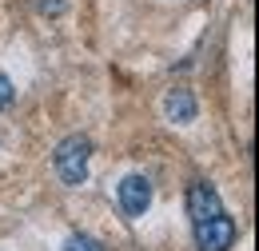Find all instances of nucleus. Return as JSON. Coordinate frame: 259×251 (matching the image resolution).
<instances>
[{
	"label": "nucleus",
	"instance_id": "obj_3",
	"mask_svg": "<svg viewBox=\"0 0 259 251\" xmlns=\"http://www.w3.org/2000/svg\"><path fill=\"white\" fill-rule=\"evenodd\" d=\"M116 199H120V212H124L128 220H140V216L152 207V180H148V176H124Z\"/></svg>",
	"mask_w": 259,
	"mask_h": 251
},
{
	"label": "nucleus",
	"instance_id": "obj_5",
	"mask_svg": "<svg viewBox=\"0 0 259 251\" xmlns=\"http://www.w3.org/2000/svg\"><path fill=\"white\" fill-rule=\"evenodd\" d=\"M163 112H167V120H176V124H192L199 108H195V96L188 92V88H171L167 100H163Z\"/></svg>",
	"mask_w": 259,
	"mask_h": 251
},
{
	"label": "nucleus",
	"instance_id": "obj_1",
	"mask_svg": "<svg viewBox=\"0 0 259 251\" xmlns=\"http://www.w3.org/2000/svg\"><path fill=\"white\" fill-rule=\"evenodd\" d=\"M88 159H92V140L88 136H68V140H60V148L52 156V168H56L60 184H68V188L84 184L88 180Z\"/></svg>",
	"mask_w": 259,
	"mask_h": 251
},
{
	"label": "nucleus",
	"instance_id": "obj_6",
	"mask_svg": "<svg viewBox=\"0 0 259 251\" xmlns=\"http://www.w3.org/2000/svg\"><path fill=\"white\" fill-rule=\"evenodd\" d=\"M64 251H104L92 239V235H68V243H64Z\"/></svg>",
	"mask_w": 259,
	"mask_h": 251
},
{
	"label": "nucleus",
	"instance_id": "obj_8",
	"mask_svg": "<svg viewBox=\"0 0 259 251\" xmlns=\"http://www.w3.org/2000/svg\"><path fill=\"white\" fill-rule=\"evenodd\" d=\"M40 12H52V16L64 12V0H40Z\"/></svg>",
	"mask_w": 259,
	"mask_h": 251
},
{
	"label": "nucleus",
	"instance_id": "obj_2",
	"mask_svg": "<svg viewBox=\"0 0 259 251\" xmlns=\"http://www.w3.org/2000/svg\"><path fill=\"white\" fill-rule=\"evenodd\" d=\"M231 243H235V220L227 212H220L215 220L195 223V247L199 251H227Z\"/></svg>",
	"mask_w": 259,
	"mask_h": 251
},
{
	"label": "nucleus",
	"instance_id": "obj_7",
	"mask_svg": "<svg viewBox=\"0 0 259 251\" xmlns=\"http://www.w3.org/2000/svg\"><path fill=\"white\" fill-rule=\"evenodd\" d=\"M12 100H16V88H12V80H8V76H0V108H8Z\"/></svg>",
	"mask_w": 259,
	"mask_h": 251
},
{
	"label": "nucleus",
	"instance_id": "obj_4",
	"mask_svg": "<svg viewBox=\"0 0 259 251\" xmlns=\"http://www.w3.org/2000/svg\"><path fill=\"white\" fill-rule=\"evenodd\" d=\"M220 212H224V203H220V191L211 188L207 180H195L192 188H188V216H192V223L215 220Z\"/></svg>",
	"mask_w": 259,
	"mask_h": 251
}]
</instances>
